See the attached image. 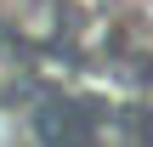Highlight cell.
<instances>
[{"mask_svg":"<svg viewBox=\"0 0 153 147\" xmlns=\"http://www.w3.org/2000/svg\"><path fill=\"white\" fill-rule=\"evenodd\" d=\"M0 23L23 40H51L62 23V6L57 0H0Z\"/></svg>","mask_w":153,"mask_h":147,"instance_id":"obj_1","label":"cell"},{"mask_svg":"<svg viewBox=\"0 0 153 147\" xmlns=\"http://www.w3.org/2000/svg\"><path fill=\"white\" fill-rule=\"evenodd\" d=\"M0 147H40L34 119H23V113H11V108H0Z\"/></svg>","mask_w":153,"mask_h":147,"instance_id":"obj_2","label":"cell"}]
</instances>
